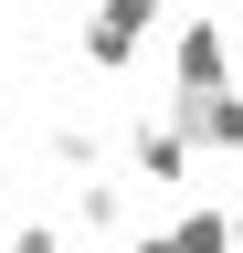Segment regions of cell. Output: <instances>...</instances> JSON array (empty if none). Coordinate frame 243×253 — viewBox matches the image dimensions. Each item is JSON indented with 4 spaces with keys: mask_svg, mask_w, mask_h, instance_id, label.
I'll return each mask as SVG.
<instances>
[{
    "mask_svg": "<svg viewBox=\"0 0 243 253\" xmlns=\"http://www.w3.org/2000/svg\"><path fill=\"white\" fill-rule=\"evenodd\" d=\"M148 21H159V0H96L74 42H85V63H96V74H127L138 42H148Z\"/></svg>",
    "mask_w": 243,
    "mask_h": 253,
    "instance_id": "obj_2",
    "label": "cell"
},
{
    "mask_svg": "<svg viewBox=\"0 0 243 253\" xmlns=\"http://www.w3.org/2000/svg\"><path fill=\"white\" fill-rule=\"evenodd\" d=\"M233 243H243V211H233Z\"/></svg>",
    "mask_w": 243,
    "mask_h": 253,
    "instance_id": "obj_9",
    "label": "cell"
},
{
    "mask_svg": "<svg viewBox=\"0 0 243 253\" xmlns=\"http://www.w3.org/2000/svg\"><path fill=\"white\" fill-rule=\"evenodd\" d=\"M138 253H243V243H233V211L201 201V211H180L169 232H138Z\"/></svg>",
    "mask_w": 243,
    "mask_h": 253,
    "instance_id": "obj_5",
    "label": "cell"
},
{
    "mask_svg": "<svg viewBox=\"0 0 243 253\" xmlns=\"http://www.w3.org/2000/svg\"><path fill=\"white\" fill-rule=\"evenodd\" d=\"M116 148H127V169H138L148 190H191V158H201V148L180 137L169 116H138V126H127V137H116Z\"/></svg>",
    "mask_w": 243,
    "mask_h": 253,
    "instance_id": "obj_4",
    "label": "cell"
},
{
    "mask_svg": "<svg viewBox=\"0 0 243 253\" xmlns=\"http://www.w3.org/2000/svg\"><path fill=\"white\" fill-rule=\"evenodd\" d=\"M0 253H64V221H43V211L11 221V243H0Z\"/></svg>",
    "mask_w": 243,
    "mask_h": 253,
    "instance_id": "obj_7",
    "label": "cell"
},
{
    "mask_svg": "<svg viewBox=\"0 0 243 253\" xmlns=\"http://www.w3.org/2000/svg\"><path fill=\"white\" fill-rule=\"evenodd\" d=\"M222 84H243V42L211 11L169 21V95H222Z\"/></svg>",
    "mask_w": 243,
    "mask_h": 253,
    "instance_id": "obj_1",
    "label": "cell"
},
{
    "mask_svg": "<svg viewBox=\"0 0 243 253\" xmlns=\"http://www.w3.org/2000/svg\"><path fill=\"white\" fill-rule=\"evenodd\" d=\"M0 201H11V158H0Z\"/></svg>",
    "mask_w": 243,
    "mask_h": 253,
    "instance_id": "obj_8",
    "label": "cell"
},
{
    "mask_svg": "<svg viewBox=\"0 0 243 253\" xmlns=\"http://www.w3.org/2000/svg\"><path fill=\"white\" fill-rule=\"evenodd\" d=\"M159 116H169L201 158H243V84H222V95H169Z\"/></svg>",
    "mask_w": 243,
    "mask_h": 253,
    "instance_id": "obj_3",
    "label": "cell"
},
{
    "mask_svg": "<svg viewBox=\"0 0 243 253\" xmlns=\"http://www.w3.org/2000/svg\"><path fill=\"white\" fill-rule=\"evenodd\" d=\"M74 232H127V179H116V169L74 179Z\"/></svg>",
    "mask_w": 243,
    "mask_h": 253,
    "instance_id": "obj_6",
    "label": "cell"
}]
</instances>
